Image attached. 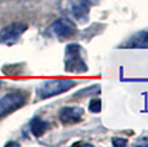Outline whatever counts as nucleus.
<instances>
[{
    "label": "nucleus",
    "instance_id": "nucleus-1",
    "mask_svg": "<svg viewBox=\"0 0 148 147\" xmlns=\"http://www.w3.org/2000/svg\"><path fill=\"white\" fill-rule=\"evenodd\" d=\"M92 1L90 0H61L59 9L67 18L76 22H85L89 17Z\"/></svg>",
    "mask_w": 148,
    "mask_h": 147
},
{
    "label": "nucleus",
    "instance_id": "nucleus-2",
    "mask_svg": "<svg viewBox=\"0 0 148 147\" xmlns=\"http://www.w3.org/2000/svg\"><path fill=\"white\" fill-rule=\"evenodd\" d=\"M76 85V81L72 79H50L42 81L36 89V95L39 100H45L54 95L62 94L67 90L72 89Z\"/></svg>",
    "mask_w": 148,
    "mask_h": 147
},
{
    "label": "nucleus",
    "instance_id": "nucleus-3",
    "mask_svg": "<svg viewBox=\"0 0 148 147\" xmlns=\"http://www.w3.org/2000/svg\"><path fill=\"white\" fill-rule=\"evenodd\" d=\"M81 47L76 43L68 44L66 47V61L64 70L71 74H82L88 71V66L81 57Z\"/></svg>",
    "mask_w": 148,
    "mask_h": 147
},
{
    "label": "nucleus",
    "instance_id": "nucleus-4",
    "mask_svg": "<svg viewBox=\"0 0 148 147\" xmlns=\"http://www.w3.org/2000/svg\"><path fill=\"white\" fill-rule=\"evenodd\" d=\"M27 101V94L23 92H12L0 98V119L21 109Z\"/></svg>",
    "mask_w": 148,
    "mask_h": 147
},
{
    "label": "nucleus",
    "instance_id": "nucleus-5",
    "mask_svg": "<svg viewBox=\"0 0 148 147\" xmlns=\"http://www.w3.org/2000/svg\"><path fill=\"white\" fill-rule=\"evenodd\" d=\"M27 30V26L22 22H14L0 30V44L13 45L21 39L23 32Z\"/></svg>",
    "mask_w": 148,
    "mask_h": 147
},
{
    "label": "nucleus",
    "instance_id": "nucleus-6",
    "mask_svg": "<svg viewBox=\"0 0 148 147\" xmlns=\"http://www.w3.org/2000/svg\"><path fill=\"white\" fill-rule=\"evenodd\" d=\"M76 25L70 18H59L50 26V32L59 40H66L76 34Z\"/></svg>",
    "mask_w": 148,
    "mask_h": 147
},
{
    "label": "nucleus",
    "instance_id": "nucleus-7",
    "mask_svg": "<svg viewBox=\"0 0 148 147\" xmlns=\"http://www.w3.org/2000/svg\"><path fill=\"white\" fill-rule=\"evenodd\" d=\"M84 116V110L79 106H67L59 111V120L64 125L76 124Z\"/></svg>",
    "mask_w": 148,
    "mask_h": 147
},
{
    "label": "nucleus",
    "instance_id": "nucleus-8",
    "mask_svg": "<svg viewBox=\"0 0 148 147\" xmlns=\"http://www.w3.org/2000/svg\"><path fill=\"white\" fill-rule=\"evenodd\" d=\"M30 129H31V133H32L35 137H41V135L49 129V123L42 120L40 117H35L31 120Z\"/></svg>",
    "mask_w": 148,
    "mask_h": 147
},
{
    "label": "nucleus",
    "instance_id": "nucleus-9",
    "mask_svg": "<svg viewBox=\"0 0 148 147\" xmlns=\"http://www.w3.org/2000/svg\"><path fill=\"white\" fill-rule=\"evenodd\" d=\"M130 48H148V32H138L127 43Z\"/></svg>",
    "mask_w": 148,
    "mask_h": 147
},
{
    "label": "nucleus",
    "instance_id": "nucleus-10",
    "mask_svg": "<svg viewBox=\"0 0 148 147\" xmlns=\"http://www.w3.org/2000/svg\"><path fill=\"white\" fill-rule=\"evenodd\" d=\"M99 92H101V87L99 85H92L90 88L86 87V88H84L82 90L76 93L73 98H82V97H88V95H95V94H98Z\"/></svg>",
    "mask_w": 148,
    "mask_h": 147
},
{
    "label": "nucleus",
    "instance_id": "nucleus-11",
    "mask_svg": "<svg viewBox=\"0 0 148 147\" xmlns=\"http://www.w3.org/2000/svg\"><path fill=\"white\" fill-rule=\"evenodd\" d=\"M102 110V102L99 98H93L92 101L89 102V111L92 112H99Z\"/></svg>",
    "mask_w": 148,
    "mask_h": 147
},
{
    "label": "nucleus",
    "instance_id": "nucleus-12",
    "mask_svg": "<svg viewBox=\"0 0 148 147\" xmlns=\"http://www.w3.org/2000/svg\"><path fill=\"white\" fill-rule=\"evenodd\" d=\"M112 145L113 146H125L126 145V139H122V138H119V137H113Z\"/></svg>",
    "mask_w": 148,
    "mask_h": 147
},
{
    "label": "nucleus",
    "instance_id": "nucleus-13",
    "mask_svg": "<svg viewBox=\"0 0 148 147\" xmlns=\"http://www.w3.org/2000/svg\"><path fill=\"white\" fill-rule=\"evenodd\" d=\"M0 85H1V81H0Z\"/></svg>",
    "mask_w": 148,
    "mask_h": 147
}]
</instances>
